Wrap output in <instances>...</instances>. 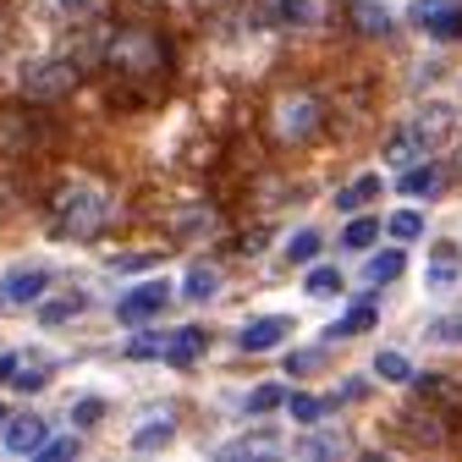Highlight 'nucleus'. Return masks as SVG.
Returning <instances> with one entry per match:
<instances>
[{
	"mask_svg": "<svg viewBox=\"0 0 462 462\" xmlns=\"http://www.w3.org/2000/svg\"><path fill=\"white\" fill-rule=\"evenodd\" d=\"M78 314H83V298L67 292V298H55V303L39 309V325H67V319H78Z\"/></svg>",
	"mask_w": 462,
	"mask_h": 462,
	"instance_id": "nucleus-23",
	"label": "nucleus"
},
{
	"mask_svg": "<svg viewBox=\"0 0 462 462\" xmlns=\"http://www.w3.org/2000/svg\"><path fill=\"white\" fill-rule=\"evenodd\" d=\"M0 424H6V408H0Z\"/></svg>",
	"mask_w": 462,
	"mask_h": 462,
	"instance_id": "nucleus-39",
	"label": "nucleus"
},
{
	"mask_svg": "<svg viewBox=\"0 0 462 462\" xmlns=\"http://www.w3.org/2000/svg\"><path fill=\"white\" fill-rule=\"evenodd\" d=\"M286 336H292V319L264 314V319H248V325L237 330V346H243V353H270V346H281Z\"/></svg>",
	"mask_w": 462,
	"mask_h": 462,
	"instance_id": "nucleus-8",
	"label": "nucleus"
},
{
	"mask_svg": "<svg viewBox=\"0 0 462 462\" xmlns=\"http://www.w3.org/2000/svg\"><path fill=\"white\" fill-rule=\"evenodd\" d=\"M319 122H325V110H319L314 94H292V99H281V105H275V133H281V138H292V143L314 138Z\"/></svg>",
	"mask_w": 462,
	"mask_h": 462,
	"instance_id": "nucleus-4",
	"label": "nucleus"
},
{
	"mask_svg": "<svg viewBox=\"0 0 462 462\" xmlns=\"http://www.w3.org/2000/svg\"><path fill=\"white\" fill-rule=\"evenodd\" d=\"M39 457H50V462H61V457H78V440L72 435H61V440H44V451Z\"/></svg>",
	"mask_w": 462,
	"mask_h": 462,
	"instance_id": "nucleus-32",
	"label": "nucleus"
},
{
	"mask_svg": "<svg viewBox=\"0 0 462 462\" xmlns=\"http://www.w3.org/2000/svg\"><path fill=\"white\" fill-rule=\"evenodd\" d=\"M171 435H177V424H171V419H160V424H143V430L133 435V451H160V446H171Z\"/></svg>",
	"mask_w": 462,
	"mask_h": 462,
	"instance_id": "nucleus-25",
	"label": "nucleus"
},
{
	"mask_svg": "<svg viewBox=\"0 0 462 462\" xmlns=\"http://www.w3.org/2000/svg\"><path fill=\"white\" fill-rule=\"evenodd\" d=\"M215 286H220V275H215L209 264H193L188 281H182V298H188V303H204V298H215Z\"/></svg>",
	"mask_w": 462,
	"mask_h": 462,
	"instance_id": "nucleus-21",
	"label": "nucleus"
},
{
	"mask_svg": "<svg viewBox=\"0 0 462 462\" xmlns=\"http://www.w3.org/2000/svg\"><path fill=\"white\" fill-rule=\"evenodd\" d=\"M105 61H110V72H122V78H154V72H165V39L149 33V28H122L110 39Z\"/></svg>",
	"mask_w": 462,
	"mask_h": 462,
	"instance_id": "nucleus-2",
	"label": "nucleus"
},
{
	"mask_svg": "<svg viewBox=\"0 0 462 462\" xmlns=\"http://www.w3.org/2000/svg\"><path fill=\"white\" fill-rule=\"evenodd\" d=\"M346 17H353L358 33H391V12L374 6V0H346Z\"/></svg>",
	"mask_w": 462,
	"mask_h": 462,
	"instance_id": "nucleus-16",
	"label": "nucleus"
},
{
	"mask_svg": "<svg viewBox=\"0 0 462 462\" xmlns=\"http://www.w3.org/2000/svg\"><path fill=\"white\" fill-rule=\"evenodd\" d=\"M374 319H380V314H374V303L364 298V303H353V309H346V314H341V319L330 325V336H341V341H353V336L374 330Z\"/></svg>",
	"mask_w": 462,
	"mask_h": 462,
	"instance_id": "nucleus-17",
	"label": "nucleus"
},
{
	"mask_svg": "<svg viewBox=\"0 0 462 462\" xmlns=\"http://www.w3.org/2000/svg\"><path fill=\"white\" fill-rule=\"evenodd\" d=\"M374 237H380V220H374V215H364V220H353V226L341 231V248H358V254H364Z\"/></svg>",
	"mask_w": 462,
	"mask_h": 462,
	"instance_id": "nucleus-26",
	"label": "nucleus"
},
{
	"mask_svg": "<svg viewBox=\"0 0 462 462\" xmlns=\"http://www.w3.org/2000/svg\"><path fill=\"white\" fill-rule=\"evenodd\" d=\"M44 380H50V374H44L39 364L28 369V358H23V364H17V374H12V385H17V391H44Z\"/></svg>",
	"mask_w": 462,
	"mask_h": 462,
	"instance_id": "nucleus-30",
	"label": "nucleus"
},
{
	"mask_svg": "<svg viewBox=\"0 0 462 462\" xmlns=\"http://www.w3.org/2000/svg\"><path fill=\"white\" fill-rule=\"evenodd\" d=\"M408 17L430 39H462V0H413Z\"/></svg>",
	"mask_w": 462,
	"mask_h": 462,
	"instance_id": "nucleus-6",
	"label": "nucleus"
},
{
	"mask_svg": "<svg viewBox=\"0 0 462 462\" xmlns=\"http://www.w3.org/2000/svg\"><path fill=\"white\" fill-rule=\"evenodd\" d=\"M336 396H341V402H358V396H364V380H346V385H341Z\"/></svg>",
	"mask_w": 462,
	"mask_h": 462,
	"instance_id": "nucleus-36",
	"label": "nucleus"
},
{
	"mask_svg": "<svg viewBox=\"0 0 462 462\" xmlns=\"http://www.w3.org/2000/svg\"><path fill=\"white\" fill-rule=\"evenodd\" d=\"M430 336H435V341H462V319H435Z\"/></svg>",
	"mask_w": 462,
	"mask_h": 462,
	"instance_id": "nucleus-34",
	"label": "nucleus"
},
{
	"mask_svg": "<svg viewBox=\"0 0 462 462\" xmlns=\"http://www.w3.org/2000/svg\"><path fill=\"white\" fill-rule=\"evenodd\" d=\"M165 303H171V286H165V281H143V286H133V292L116 303V319H122V325H143V319H154Z\"/></svg>",
	"mask_w": 462,
	"mask_h": 462,
	"instance_id": "nucleus-7",
	"label": "nucleus"
},
{
	"mask_svg": "<svg viewBox=\"0 0 462 462\" xmlns=\"http://www.w3.org/2000/svg\"><path fill=\"white\" fill-rule=\"evenodd\" d=\"M402 270H408V259H402L396 248H391V254H374V259H369V281H374V286H380V281H396Z\"/></svg>",
	"mask_w": 462,
	"mask_h": 462,
	"instance_id": "nucleus-27",
	"label": "nucleus"
},
{
	"mask_svg": "<svg viewBox=\"0 0 462 462\" xmlns=\"http://www.w3.org/2000/svg\"><path fill=\"white\" fill-rule=\"evenodd\" d=\"M275 408H286V391L281 385H254L248 391V413H275Z\"/></svg>",
	"mask_w": 462,
	"mask_h": 462,
	"instance_id": "nucleus-28",
	"label": "nucleus"
},
{
	"mask_svg": "<svg viewBox=\"0 0 462 462\" xmlns=\"http://www.w3.org/2000/svg\"><path fill=\"white\" fill-rule=\"evenodd\" d=\"M72 88H78V67H72V61H33V67L23 72V94L39 99V105L67 99Z\"/></svg>",
	"mask_w": 462,
	"mask_h": 462,
	"instance_id": "nucleus-3",
	"label": "nucleus"
},
{
	"mask_svg": "<svg viewBox=\"0 0 462 462\" xmlns=\"http://www.w3.org/2000/svg\"><path fill=\"white\" fill-rule=\"evenodd\" d=\"M72 419H78V424H99V419H105V402H99V396H83L78 408H72Z\"/></svg>",
	"mask_w": 462,
	"mask_h": 462,
	"instance_id": "nucleus-31",
	"label": "nucleus"
},
{
	"mask_svg": "<svg viewBox=\"0 0 462 462\" xmlns=\"http://www.w3.org/2000/svg\"><path fill=\"white\" fill-rule=\"evenodd\" d=\"M369 199H380V177H358V182H346V188L336 193V209H341V215H358Z\"/></svg>",
	"mask_w": 462,
	"mask_h": 462,
	"instance_id": "nucleus-18",
	"label": "nucleus"
},
{
	"mask_svg": "<svg viewBox=\"0 0 462 462\" xmlns=\"http://www.w3.org/2000/svg\"><path fill=\"white\" fill-rule=\"evenodd\" d=\"M281 17L286 23H303L309 17V0H281Z\"/></svg>",
	"mask_w": 462,
	"mask_h": 462,
	"instance_id": "nucleus-35",
	"label": "nucleus"
},
{
	"mask_svg": "<svg viewBox=\"0 0 462 462\" xmlns=\"http://www.w3.org/2000/svg\"><path fill=\"white\" fill-rule=\"evenodd\" d=\"M44 138L50 133L33 110H0V154H33Z\"/></svg>",
	"mask_w": 462,
	"mask_h": 462,
	"instance_id": "nucleus-5",
	"label": "nucleus"
},
{
	"mask_svg": "<svg viewBox=\"0 0 462 462\" xmlns=\"http://www.w3.org/2000/svg\"><path fill=\"white\" fill-rule=\"evenodd\" d=\"M17 364H23L17 353H6V358H0V380H12V374H17Z\"/></svg>",
	"mask_w": 462,
	"mask_h": 462,
	"instance_id": "nucleus-37",
	"label": "nucleus"
},
{
	"mask_svg": "<svg viewBox=\"0 0 462 462\" xmlns=\"http://www.w3.org/2000/svg\"><path fill=\"white\" fill-rule=\"evenodd\" d=\"M341 286H346L341 270H330V264H309V281H303V292H309V298H336Z\"/></svg>",
	"mask_w": 462,
	"mask_h": 462,
	"instance_id": "nucleus-20",
	"label": "nucleus"
},
{
	"mask_svg": "<svg viewBox=\"0 0 462 462\" xmlns=\"http://www.w3.org/2000/svg\"><path fill=\"white\" fill-rule=\"evenodd\" d=\"M55 6H61V12H72V17H83V12H88V0H55Z\"/></svg>",
	"mask_w": 462,
	"mask_h": 462,
	"instance_id": "nucleus-38",
	"label": "nucleus"
},
{
	"mask_svg": "<svg viewBox=\"0 0 462 462\" xmlns=\"http://www.w3.org/2000/svg\"><path fill=\"white\" fill-rule=\"evenodd\" d=\"M44 440H50V424L44 419H17V424H6V451L12 457H39L44 451Z\"/></svg>",
	"mask_w": 462,
	"mask_h": 462,
	"instance_id": "nucleus-10",
	"label": "nucleus"
},
{
	"mask_svg": "<svg viewBox=\"0 0 462 462\" xmlns=\"http://www.w3.org/2000/svg\"><path fill=\"white\" fill-rule=\"evenodd\" d=\"M424 154H430V143H424L419 127H402V133H391V143H385V160H391V165H419Z\"/></svg>",
	"mask_w": 462,
	"mask_h": 462,
	"instance_id": "nucleus-13",
	"label": "nucleus"
},
{
	"mask_svg": "<svg viewBox=\"0 0 462 462\" xmlns=\"http://www.w3.org/2000/svg\"><path fill=\"white\" fill-rule=\"evenodd\" d=\"M127 353H133V358H154V353H165V336H138Z\"/></svg>",
	"mask_w": 462,
	"mask_h": 462,
	"instance_id": "nucleus-33",
	"label": "nucleus"
},
{
	"mask_svg": "<svg viewBox=\"0 0 462 462\" xmlns=\"http://www.w3.org/2000/svg\"><path fill=\"white\" fill-rule=\"evenodd\" d=\"M385 231H391L396 243H413V237H424V215H419V209H396V215L385 220Z\"/></svg>",
	"mask_w": 462,
	"mask_h": 462,
	"instance_id": "nucleus-22",
	"label": "nucleus"
},
{
	"mask_svg": "<svg viewBox=\"0 0 462 462\" xmlns=\"http://www.w3.org/2000/svg\"><path fill=\"white\" fill-rule=\"evenodd\" d=\"M374 374H380V380H413V364L402 358V353H391V346H385V353L374 358Z\"/></svg>",
	"mask_w": 462,
	"mask_h": 462,
	"instance_id": "nucleus-29",
	"label": "nucleus"
},
{
	"mask_svg": "<svg viewBox=\"0 0 462 462\" xmlns=\"http://www.w3.org/2000/svg\"><path fill=\"white\" fill-rule=\"evenodd\" d=\"M44 286H50V270H12L6 281H0V303L6 309H28L44 298Z\"/></svg>",
	"mask_w": 462,
	"mask_h": 462,
	"instance_id": "nucleus-9",
	"label": "nucleus"
},
{
	"mask_svg": "<svg viewBox=\"0 0 462 462\" xmlns=\"http://www.w3.org/2000/svg\"><path fill=\"white\" fill-rule=\"evenodd\" d=\"M319 231H292V243H286V259H292V264H314L319 259Z\"/></svg>",
	"mask_w": 462,
	"mask_h": 462,
	"instance_id": "nucleus-24",
	"label": "nucleus"
},
{
	"mask_svg": "<svg viewBox=\"0 0 462 462\" xmlns=\"http://www.w3.org/2000/svg\"><path fill=\"white\" fill-rule=\"evenodd\" d=\"M286 413H292V424H319V419L330 413V402H325V396H303V391H292V396H286Z\"/></svg>",
	"mask_w": 462,
	"mask_h": 462,
	"instance_id": "nucleus-19",
	"label": "nucleus"
},
{
	"mask_svg": "<svg viewBox=\"0 0 462 462\" xmlns=\"http://www.w3.org/2000/svg\"><path fill=\"white\" fill-rule=\"evenodd\" d=\"M402 193H408V199H430L435 188H440V165L435 160H424V165H408V171H402V182H396Z\"/></svg>",
	"mask_w": 462,
	"mask_h": 462,
	"instance_id": "nucleus-15",
	"label": "nucleus"
},
{
	"mask_svg": "<svg viewBox=\"0 0 462 462\" xmlns=\"http://www.w3.org/2000/svg\"><path fill=\"white\" fill-rule=\"evenodd\" d=\"M110 193L105 188H88V182H72L50 199V226H55V237H72V243H88L105 231L110 220Z\"/></svg>",
	"mask_w": 462,
	"mask_h": 462,
	"instance_id": "nucleus-1",
	"label": "nucleus"
},
{
	"mask_svg": "<svg viewBox=\"0 0 462 462\" xmlns=\"http://www.w3.org/2000/svg\"><path fill=\"white\" fill-rule=\"evenodd\" d=\"M413 127H419V133H424V143L435 149V143L457 127V110H451L446 99H435V105H424V116H413Z\"/></svg>",
	"mask_w": 462,
	"mask_h": 462,
	"instance_id": "nucleus-12",
	"label": "nucleus"
},
{
	"mask_svg": "<svg viewBox=\"0 0 462 462\" xmlns=\"http://www.w3.org/2000/svg\"><path fill=\"white\" fill-rule=\"evenodd\" d=\"M424 281H430V292H451V286H457V243H435Z\"/></svg>",
	"mask_w": 462,
	"mask_h": 462,
	"instance_id": "nucleus-14",
	"label": "nucleus"
},
{
	"mask_svg": "<svg viewBox=\"0 0 462 462\" xmlns=\"http://www.w3.org/2000/svg\"><path fill=\"white\" fill-rule=\"evenodd\" d=\"M204 346H209V330H199V325H182L177 336H165V364H177V369H188L199 353H204Z\"/></svg>",
	"mask_w": 462,
	"mask_h": 462,
	"instance_id": "nucleus-11",
	"label": "nucleus"
}]
</instances>
